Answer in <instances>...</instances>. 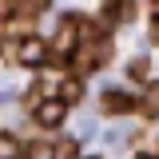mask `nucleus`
<instances>
[{"instance_id":"obj_8","label":"nucleus","mask_w":159,"mask_h":159,"mask_svg":"<svg viewBox=\"0 0 159 159\" xmlns=\"http://www.w3.org/2000/svg\"><path fill=\"white\" fill-rule=\"evenodd\" d=\"M56 96H64V99H68V103H80V96H84V80H80V76H72V80H64V84H60V88H56Z\"/></svg>"},{"instance_id":"obj_9","label":"nucleus","mask_w":159,"mask_h":159,"mask_svg":"<svg viewBox=\"0 0 159 159\" xmlns=\"http://www.w3.org/2000/svg\"><path fill=\"white\" fill-rule=\"evenodd\" d=\"M24 155V147H20L16 135H8V131H0V159H20Z\"/></svg>"},{"instance_id":"obj_14","label":"nucleus","mask_w":159,"mask_h":159,"mask_svg":"<svg viewBox=\"0 0 159 159\" xmlns=\"http://www.w3.org/2000/svg\"><path fill=\"white\" fill-rule=\"evenodd\" d=\"M155 4H159V0H155Z\"/></svg>"},{"instance_id":"obj_3","label":"nucleus","mask_w":159,"mask_h":159,"mask_svg":"<svg viewBox=\"0 0 159 159\" xmlns=\"http://www.w3.org/2000/svg\"><path fill=\"white\" fill-rule=\"evenodd\" d=\"M68 107H72V103H68L64 96H48V99H40L36 107H32V116H36L40 127H60L64 116H68Z\"/></svg>"},{"instance_id":"obj_13","label":"nucleus","mask_w":159,"mask_h":159,"mask_svg":"<svg viewBox=\"0 0 159 159\" xmlns=\"http://www.w3.org/2000/svg\"><path fill=\"white\" fill-rule=\"evenodd\" d=\"M139 159H151V155H139Z\"/></svg>"},{"instance_id":"obj_6","label":"nucleus","mask_w":159,"mask_h":159,"mask_svg":"<svg viewBox=\"0 0 159 159\" xmlns=\"http://www.w3.org/2000/svg\"><path fill=\"white\" fill-rule=\"evenodd\" d=\"M48 159H80V143L76 139H56L52 151H48Z\"/></svg>"},{"instance_id":"obj_10","label":"nucleus","mask_w":159,"mask_h":159,"mask_svg":"<svg viewBox=\"0 0 159 159\" xmlns=\"http://www.w3.org/2000/svg\"><path fill=\"white\" fill-rule=\"evenodd\" d=\"M44 4H48V0H16V16H20V20H32Z\"/></svg>"},{"instance_id":"obj_12","label":"nucleus","mask_w":159,"mask_h":159,"mask_svg":"<svg viewBox=\"0 0 159 159\" xmlns=\"http://www.w3.org/2000/svg\"><path fill=\"white\" fill-rule=\"evenodd\" d=\"M151 32H155V44H159V20H155V28H151Z\"/></svg>"},{"instance_id":"obj_2","label":"nucleus","mask_w":159,"mask_h":159,"mask_svg":"<svg viewBox=\"0 0 159 159\" xmlns=\"http://www.w3.org/2000/svg\"><path fill=\"white\" fill-rule=\"evenodd\" d=\"M48 56H52V44L40 40V36H32V32H24V36L12 44V60H16V64H28V68L48 64Z\"/></svg>"},{"instance_id":"obj_11","label":"nucleus","mask_w":159,"mask_h":159,"mask_svg":"<svg viewBox=\"0 0 159 159\" xmlns=\"http://www.w3.org/2000/svg\"><path fill=\"white\" fill-rule=\"evenodd\" d=\"M127 72H131V80H147V76H151V64H147V60H135Z\"/></svg>"},{"instance_id":"obj_7","label":"nucleus","mask_w":159,"mask_h":159,"mask_svg":"<svg viewBox=\"0 0 159 159\" xmlns=\"http://www.w3.org/2000/svg\"><path fill=\"white\" fill-rule=\"evenodd\" d=\"M139 111H143L147 119H155V116H159V84H151V88L143 92V99H139Z\"/></svg>"},{"instance_id":"obj_1","label":"nucleus","mask_w":159,"mask_h":159,"mask_svg":"<svg viewBox=\"0 0 159 159\" xmlns=\"http://www.w3.org/2000/svg\"><path fill=\"white\" fill-rule=\"evenodd\" d=\"M80 40H84V20L80 16H64L56 24V36L48 40L52 44V60H72V52L80 48Z\"/></svg>"},{"instance_id":"obj_4","label":"nucleus","mask_w":159,"mask_h":159,"mask_svg":"<svg viewBox=\"0 0 159 159\" xmlns=\"http://www.w3.org/2000/svg\"><path fill=\"white\" fill-rule=\"evenodd\" d=\"M99 107H103L107 116H127V111H135L139 103L127 96V92H116V88H107V92H103V99H99Z\"/></svg>"},{"instance_id":"obj_5","label":"nucleus","mask_w":159,"mask_h":159,"mask_svg":"<svg viewBox=\"0 0 159 159\" xmlns=\"http://www.w3.org/2000/svg\"><path fill=\"white\" fill-rule=\"evenodd\" d=\"M131 16H135V0H103V24H119Z\"/></svg>"}]
</instances>
